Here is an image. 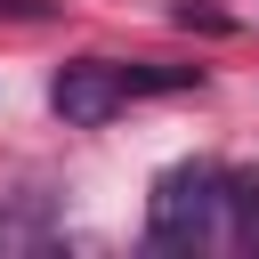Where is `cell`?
<instances>
[{"label":"cell","mask_w":259,"mask_h":259,"mask_svg":"<svg viewBox=\"0 0 259 259\" xmlns=\"http://www.w3.org/2000/svg\"><path fill=\"white\" fill-rule=\"evenodd\" d=\"M210 227H219V170L210 162L162 170L154 194H146V243L154 251H194V243H210Z\"/></svg>","instance_id":"cell-1"},{"label":"cell","mask_w":259,"mask_h":259,"mask_svg":"<svg viewBox=\"0 0 259 259\" xmlns=\"http://www.w3.org/2000/svg\"><path fill=\"white\" fill-rule=\"evenodd\" d=\"M49 105H57L73 130H97V121H113V113L130 105V81H121L113 57H81V65H65V73L49 81Z\"/></svg>","instance_id":"cell-2"},{"label":"cell","mask_w":259,"mask_h":259,"mask_svg":"<svg viewBox=\"0 0 259 259\" xmlns=\"http://www.w3.org/2000/svg\"><path fill=\"white\" fill-rule=\"evenodd\" d=\"M219 210L235 219V243H259V170H219Z\"/></svg>","instance_id":"cell-3"},{"label":"cell","mask_w":259,"mask_h":259,"mask_svg":"<svg viewBox=\"0 0 259 259\" xmlns=\"http://www.w3.org/2000/svg\"><path fill=\"white\" fill-rule=\"evenodd\" d=\"M0 16H49V0H0Z\"/></svg>","instance_id":"cell-4"}]
</instances>
